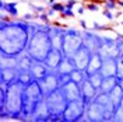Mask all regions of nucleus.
Here are the masks:
<instances>
[{"label": "nucleus", "instance_id": "nucleus-1", "mask_svg": "<svg viewBox=\"0 0 123 122\" xmlns=\"http://www.w3.org/2000/svg\"><path fill=\"white\" fill-rule=\"evenodd\" d=\"M31 23L23 18H13L1 11L0 17V55L18 58L27 51L31 37Z\"/></svg>", "mask_w": 123, "mask_h": 122}, {"label": "nucleus", "instance_id": "nucleus-2", "mask_svg": "<svg viewBox=\"0 0 123 122\" xmlns=\"http://www.w3.org/2000/svg\"><path fill=\"white\" fill-rule=\"evenodd\" d=\"M24 90L25 84L20 80L10 84L6 94V100L0 102V119L24 121Z\"/></svg>", "mask_w": 123, "mask_h": 122}, {"label": "nucleus", "instance_id": "nucleus-3", "mask_svg": "<svg viewBox=\"0 0 123 122\" xmlns=\"http://www.w3.org/2000/svg\"><path fill=\"white\" fill-rule=\"evenodd\" d=\"M31 37L30 42L27 46V52L38 62H45L46 56L52 51V39L48 31L37 30L35 27L31 25L30 28Z\"/></svg>", "mask_w": 123, "mask_h": 122}, {"label": "nucleus", "instance_id": "nucleus-4", "mask_svg": "<svg viewBox=\"0 0 123 122\" xmlns=\"http://www.w3.org/2000/svg\"><path fill=\"white\" fill-rule=\"evenodd\" d=\"M45 98L42 88L39 86L38 80H34L30 84H25L24 90V121H31L32 114L35 111L37 105L39 104L41 100Z\"/></svg>", "mask_w": 123, "mask_h": 122}, {"label": "nucleus", "instance_id": "nucleus-5", "mask_svg": "<svg viewBox=\"0 0 123 122\" xmlns=\"http://www.w3.org/2000/svg\"><path fill=\"white\" fill-rule=\"evenodd\" d=\"M83 45H84V41H83L81 31L67 27L64 30V39H63V48H62L63 55L71 58Z\"/></svg>", "mask_w": 123, "mask_h": 122}, {"label": "nucleus", "instance_id": "nucleus-6", "mask_svg": "<svg viewBox=\"0 0 123 122\" xmlns=\"http://www.w3.org/2000/svg\"><path fill=\"white\" fill-rule=\"evenodd\" d=\"M85 109H87V104L83 98L69 101L66 111L62 116V122H80L81 118L85 115Z\"/></svg>", "mask_w": 123, "mask_h": 122}, {"label": "nucleus", "instance_id": "nucleus-7", "mask_svg": "<svg viewBox=\"0 0 123 122\" xmlns=\"http://www.w3.org/2000/svg\"><path fill=\"white\" fill-rule=\"evenodd\" d=\"M45 98H46V102H48L49 112H50L52 115L63 116L69 101H67V98L64 97V94H63V91H62V88H57L56 91L48 94Z\"/></svg>", "mask_w": 123, "mask_h": 122}, {"label": "nucleus", "instance_id": "nucleus-8", "mask_svg": "<svg viewBox=\"0 0 123 122\" xmlns=\"http://www.w3.org/2000/svg\"><path fill=\"white\" fill-rule=\"evenodd\" d=\"M81 35H83V41H84V45L94 52H98L99 48L104 44V37H101L97 31H88V30H83L81 31Z\"/></svg>", "mask_w": 123, "mask_h": 122}, {"label": "nucleus", "instance_id": "nucleus-9", "mask_svg": "<svg viewBox=\"0 0 123 122\" xmlns=\"http://www.w3.org/2000/svg\"><path fill=\"white\" fill-rule=\"evenodd\" d=\"M38 81H39V86H41L42 93H43L45 97L48 94L56 91L57 88H60V81H59L57 72H49L42 80H38Z\"/></svg>", "mask_w": 123, "mask_h": 122}, {"label": "nucleus", "instance_id": "nucleus-10", "mask_svg": "<svg viewBox=\"0 0 123 122\" xmlns=\"http://www.w3.org/2000/svg\"><path fill=\"white\" fill-rule=\"evenodd\" d=\"M91 55L92 52L87 48L85 45H83L76 54L71 56V61L74 63L76 69H80V70H87L88 68V63H90V59H91Z\"/></svg>", "mask_w": 123, "mask_h": 122}, {"label": "nucleus", "instance_id": "nucleus-11", "mask_svg": "<svg viewBox=\"0 0 123 122\" xmlns=\"http://www.w3.org/2000/svg\"><path fill=\"white\" fill-rule=\"evenodd\" d=\"M85 115L88 118V122H104L105 121V107L97 101H92L87 105Z\"/></svg>", "mask_w": 123, "mask_h": 122}, {"label": "nucleus", "instance_id": "nucleus-12", "mask_svg": "<svg viewBox=\"0 0 123 122\" xmlns=\"http://www.w3.org/2000/svg\"><path fill=\"white\" fill-rule=\"evenodd\" d=\"M98 54L105 59V58H119V49H117V45H116V38H108V37H104V44L99 48Z\"/></svg>", "mask_w": 123, "mask_h": 122}, {"label": "nucleus", "instance_id": "nucleus-13", "mask_svg": "<svg viewBox=\"0 0 123 122\" xmlns=\"http://www.w3.org/2000/svg\"><path fill=\"white\" fill-rule=\"evenodd\" d=\"M80 87H81V98L84 100V102L87 105L97 98V94H98L99 90H97L92 86V83L88 80V77H85L84 80L80 83Z\"/></svg>", "mask_w": 123, "mask_h": 122}, {"label": "nucleus", "instance_id": "nucleus-14", "mask_svg": "<svg viewBox=\"0 0 123 122\" xmlns=\"http://www.w3.org/2000/svg\"><path fill=\"white\" fill-rule=\"evenodd\" d=\"M64 97L67 98V101H74V100H80L81 98V87L80 84L70 80L69 83H66L63 87H60Z\"/></svg>", "mask_w": 123, "mask_h": 122}, {"label": "nucleus", "instance_id": "nucleus-15", "mask_svg": "<svg viewBox=\"0 0 123 122\" xmlns=\"http://www.w3.org/2000/svg\"><path fill=\"white\" fill-rule=\"evenodd\" d=\"M49 108H48V102H46V98L41 100L39 104L37 105L34 114H32V119L31 121H35V122H48L49 119Z\"/></svg>", "mask_w": 123, "mask_h": 122}, {"label": "nucleus", "instance_id": "nucleus-16", "mask_svg": "<svg viewBox=\"0 0 123 122\" xmlns=\"http://www.w3.org/2000/svg\"><path fill=\"white\" fill-rule=\"evenodd\" d=\"M64 30L66 27H53L50 25L49 28V35L52 39V46L55 49H60L63 48V39H64Z\"/></svg>", "mask_w": 123, "mask_h": 122}, {"label": "nucleus", "instance_id": "nucleus-17", "mask_svg": "<svg viewBox=\"0 0 123 122\" xmlns=\"http://www.w3.org/2000/svg\"><path fill=\"white\" fill-rule=\"evenodd\" d=\"M63 58H64V55H63V52L60 49L52 48V51L49 52V55L46 56V59H45V65L52 72H56L57 68H59V65H60V62L63 61Z\"/></svg>", "mask_w": 123, "mask_h": 122}, {"label": "nucleus", "instance_id": "nucleus-18", "mask_svg": "<svg viewBox=\"0 0 123 122\" xmlns=\"http://www.w3.org/2000/svg\"><path fill=\"white\" fill-rule=\"evenodd\" d=\"M102 62H104V58H102L98 52H94V54L91 55L88 68H87V70H85L87 77L90 76V75H94V73H99L101 68H102Z\"/></svg>", "mask_w": 123, "mask_h": 122}, {"label": "nucleus", "instance_id": "nucleus-19", "mask_svg": "<svg viewBox=\"0 0 123 122\" xmlns=\"http://www.w3.org/2000/svg\"><path fill=\"white\" fill-rule=\"evenodd\" d=\"M99 73L104 77L116 76V73H117L116 59H113V58H105V59H104V62H102V68H101Z\"/></svg>", "mask_w": 123, "mask_h": 122}, {"label": "nucleus", "instance_id": "nucleus-20", "mask_svg": "<svg viewBox=\"0 0 123 122\" xmlns=\"http://www.w3.org/2000/svg\"><path fill=\"white\" fill-rule=\"evenodd\" d=\"M20 70L18 68H6L0 69V81H4L7 84H13L14 81L18 80Z\"/></svg>", "mask_w": 123, "mask_h": 122}, {"label": "nucleus", "instance_id": "nucleus-21", "mask_svg": "<svg viewBox=\"0 0 123 122\" xmlns=\"http://www.w3.org/2000/svg\"><path fill=\"white\" fill-rule=\"evenodd\" d=\"M49 72H52V70L45 65V62L35 61L32 63V66H31V73H32V76H34L35 80H42Z\"/></svg>", "mask_w": 123, "mask_h": 122}, {"label": "nucleus", "instance_id": "nucleus-22", "mask_svg": "<svg viewBox=\"0 0 123 122\" xmlns=\"http://www.w3.org/2000/svg\"><path fill=\"white\" fill-rule=\"evenodd\" d=\"M17 61H18L17 62V68H18L20 72H23V70H31V66H32V63L35 62V59L25 51L24 54H21L17 58Z\"/></svg>", "mask_w": 123, "mask_h": 122}, {"label": "nucleus", "instance_id": "nucleus-23", "mask_svg": "<svg viewBox=\"0 0 123 122\" xmlns=\"http://www.w3.org/2000/svg\"><path fill=\"white\" fill-rule=\"evenodd\" d=\"M0 10L6 11L7 15L13 17V18H17L18 14H20L18 13V3L17 1H8V3H6L4 0H1L0 1Z\"/></svg>", "mask_w": 123, "mask_h": 122}, {"label": "nucleus", "instance_id": "nucleus-24", "mask_svg": "<svg viewBox=\"0 0 123 122\" xmlns=\"http://www.w3.org/2000/svg\"><path fill=\"white\" fill-rule=\"evenodd\" d=\"M74 69H76V66H74V63H73V61H71V58L64 56L56 72H57V75H70Z\"/></svg>", "mask_w": 123, "mask_h": 122}, {"label": "nucleus", "instance_id": "nucleus-25", "mask_svg": "<svg viewBox=\"0 0 123 122\" xmlns=\"http://www.w3.org/2000/svg\"><path fill=\"white\" fill-rule=\"evenodd\" d=\"M116 86H117V77H116V76L104 77V81H102V86H101V91L111 93Z\"/></svg>", "mask_w": 123, "mask_h": 122}, {"label": "nucleus", "instance_id": "nucleus-26", "mask_svg": "<svg viewBox=\"0 0 123 122\" xmlns=\"http://www.w3.org/2000/svg\"><path fill=\"white\" fill-rule=\"evenodd\" d=\"M109 97H111V101L113 102V105L115 107H119L120 102H122V98H123V88L117 84L115 88L109 93Z\"/></svg>", "mask_w": 123, "mask_h": 122}, {"label": "nucleus", "instance_id": "nucleus-27", "mask_svg": "<svg viewBox=\"0 0 123 122\" xmlns=\"http://www.w3.org/2000/svg\"><path fill=\"white\" fill-rule=\"evenodd\" d=\"M17 58L13 56H4L0 55V69H6V68H17Z\"/></svg>", "mask_w": 123, "mask_h": 122}, {"label": "nucleus", "instance_id": "nucleus-28", "mask_svg": "<svg viewBox=\"0 0 123 122\" xmlns=\"http://www.w3.org/2000/svg\"><path fill=\"white\" fill-rule=\"evenodd\" d=\"M94 101H97V102H99L101 105H104V107H106L109 104H113L112 101H111V97H109V93H104V91H98L97 94V98L94 100Z\"/></svg>", "mask_w": 123, "mask_h": 122}, {"label": "nucleus", "instance_id": "nucleus-29", "mask_svg": "<svg viewBox=\"0 0 123 122\" xmlns=\"http://www.w3.org/2000/svg\"><path fill=\"white\" fill-rule=\"evenodd\" d=\"M88 80L92 83V86L97 88V90H101V86H102V81H104V76L101 73H94V75H90L88 76Z\"/></svg>", "mask_w": 123, "mask_h": 122}, {"label": "nucleus", "instance_id": "nucleus-30", "mask_svg": "<svg viewBox=\"0 0 123 122\" xmlns=\"http://www.w3.org/2000/svg\"><path fill=\"white\" fill-rule=\"evenodd\" d=\"M85 77H87V75H85L84 70H80V69H74L71 73H70V79L73 80V81H76V83H81L83 80H84Z\"/></svg>", "mask_w": 123, "mask_h": 122}, {"label": "nucleus", "instance_id": "nucleus-31", "mask_svg": "<svg viewBox=\"0 0 123 122\" xmlns=\"http://www.w3.org/2000/svg\"><path fill=\"white\" fill-rule=\"evenodd\" d=\"M18 80H20L23 84H30L31 81H34L35 79H34V76H32L31 70H23V72H20Z\"/></svg>", "mask_w": 123, "mask_h": 122}, {"label": "nucleus", "instance_id": "nucleus-32", "mask_svg": "<svg viewBox=\"0 0 123 122\" xmlns=\"http://www.w3.org/2000/svg\"><path fill=\"white\" fill-rule=\"evenodd\" d=\"M113 122H123V105L116 107L113 114Z\"/></svg>", "mask_w": 123, "mask_h": 122}, {"label": "nucleus", "instance_id": "nucleus-33", "mask_svg": "<svg viewBox=\"0 0 123 122\" xmlns=\"http://www.w3.org/2000/svg\"><path fill=\"white\" fill-rule=\"evenodd\" d=\"M116 65H117V73H116V77H117V79H123V56L116 58Z\"/></svg>", "mask_w": 123, "mask_h": 122}, {"label": "nucleus", "instance_id": "nucleus-34", "mask_svg": "<svg viewBox=\"0 0 123 122\" xmlns=\"http://www.w3.org/2000/svg\"><path fill=\"white\" fill-rule=\"evenodd\" d=\"M30 7H31V10H32V13H35V14H41V13H45V11H46V7H48V6H38V4H31Z\"/></svg>", "mask_w": 123, "mask_h": 122}, {"label": "nucleus", "instance_id": "nucleus-35", "mask_svg": "<svg viewBox=\"0 0 123 122\" xmlns=\"http://www.w3.org/2000/svg\"><path fill=\"white\" fill-rule=\"evenodd\" d=\"M104 6L108 10H115L117 7V0H105L104 1Z\"/></svg>", "mask_w": 123, "mask_h": 122}, {"label": "nucleus", "instance_id": "nucleus-36", "mask_svg": "<svg viewBox=\"0 0 123 122\" xmlns=\"http://www.w3.org/2000/svg\"><path fill=\"white\" fill-rule=\"evenodd\" d=\"M92 30L94 31H108L109 30V27L108 25H104V24H99V23H97V21H94L92 23Z\"/></svg>", "mask_w": 123, "mask_h": 122}, {"label": "nucleus", "instance_id": "nucleus-37", "mask_svg": "<svg viewBox=\"0 0 123 122\" xmlns=\"http://www.w3.org/2000/svg\"><path fill=\"white\" fill-rule=\"evenodd\" d=\"M60 15H62V18H73V17H74V11H73V8H67L66 7L60 13Z\"/></svg>", "mask_w": 123, "mask_h": 122}, {"label": "nucleus", "instance_id": "nucleus-38", "mask_svg": "<svg viewBox=\"0 0 123 122\" xmlns=\"http://www.w3.org/2000/svg\"><path fill=\"white\" fill-rule=\"evenodd\" d=\"M102 14L105 15V18L109 20V21H113V20H115V17H116V15L113 14V11H112V10H108V8H105V10L102 11Z\"/></svg>", "mask_w": 123, "mask_h": 122}, {"label": "nucleus", "instance_id": "nucleus-39", "mask_svg": "<svg viewBox=\"0 0 123 122\" xmlns=\"http://www.w3.org/2000/svg\"><path fill=\"white\" fill-rule=\"evenodd\" d=\"M70 80V75H59V81H60V87H63L66 83H69Z\"/></svg>", "mask_w": 123, "mask_h": 122}, {"label": "nucleus", "instance_id": "nucleus-40", "mask_svg": "<svg viewBox=\"0 0 123 122\" xmlns=\"http://www.w3.org/2000/svg\"><path fill=\"white\" fill-rule=\"evenodd\" d=\"M50 7L53 8L55 11H57V13H62V11L66 8V4H63V3H57V1H56V3H55V4H52Z\"/></svg>", "mask_w": 123, "mask_h": 122}, {"label": "nucleus", "instance_id": "nucleus-41", "mask_svg": "<svg viewBox=\"0 0 123 122\" xmlns=\"http://www.w3.org/2000/svg\"><path fill=\"white\" fill-rule=\"evenodd\" d=\"M38 20L39 21H42V23L45 24H50V21H49V14L48 13H41V14H38Z\"/></svg>", "mask_w": 123, "mask_h": 122}, {"label": "nucleus", "instance_id": "nucleus-42", "mask_svg": "<svg viewBox=\"0 0 123 122\" xmlns=\"http://www.w3.org/2000/svg\"><path fill=\"white\" fill-rule=\"evenodd\" d=\"M21 18L25 20V21H30V23H31V21H34L35 18H38V14H35V13H32V14H31V13H28V14H24Z\"/></svg>", "mask_w": 123, "mask_h": 122}, {"label": "nucleus", "instance_id": "nucleus-43", "mask_svg": "<svg viewBox=\"0 0 123 122\" xmlns=\"http://www.w3.org/2000/svg\"><path fill=\"white\" fill-rule=\"evenodd\" d=\"M85 7H87V10H90V11H98V10H99V7H98L95 3H88Z\"/></svg>", "mask_w": 123, "mask_h": 122}, {"label": "nucleus", "instance_id": "nucleus-44", "mask_svg": "<svg viewBox=\"0 0 123 122\" xmlns=\"http://www.w3.org/2000/svg\"><path fill=\"white\" fill-rule=\"evenodd\" d=\"M64 4H66V7L67 8H73L74 6H77V0H67Z\"/></svg>", "mask_w": 123, "mask_h": 122}, {"label": "nucleus", "instance_id": "nucleus-45", "mask_svg": "<svg viewBox=\"0 0 123 122\" xmlns=\"http://www.w3.org/2000/svg\"><path fill=\"white\" fill-rule=\"evenodd\" d=\"M85 10H87V7H85V6H80V7L77 8V13H78V14L81 15V14H84V11Z\"/></svg>", "mask_w": 123, "mask_h": 122}, {"label": "nucleus", "instance_id": "nucleus-46", "mask_svg": "<svg viewBox=\"0 0 123 122\" xmlns=\"http://www.w3.org/2000/svg\"><path fill=\"white\" fill-rule=\"evenodd\" d=\"M78 23H80V25H81V28H83V30H88V25H87V23H85L84 20H80Z\"/></svg>", "mask_w": 123, "mask_h": 122}, {"label": "nucleus", "instance_id": "nucleus-47", "mask_svg": "<svg viewBox=\"0 0 123 122\" xmlns=\"http://www.w3.org/2000/svg\"><path fill=\"white\" fill-rule=\"evenodd\" d=\"M55 13H56V11H55L53 8H52V7H49V10H48V14H49V17H52V15L55 14Z\"/></svg>", "mask_w": 123, "mask_h": 122}, {"label": "nucleus", "instance_id": "nucleus-48", "mask_svg": "<svg viewBox=\"0 0 123 122\" xmlns=\"http://www.w3.org/2000/svg\"><path fill=\"white\" fill-rule=\"evenodd\" d=\"M56 3V0H48V7H50L52 4H55Z\"/></svg>", "mask_w": 123, "mask_h": 122}, {"label": "nucleus", "instance_id": "nucleus-49", "mask_svg": "<svg viewBox=\"0 0 123 122\" xmlns=\"http://www.w3.org/2000/svg\"><path fill=\"white\" fill-rule=\"evenodd\" d=\"M117 84H119V86L123 88V79H117Z\"/></svg>", "mask_w": 123, "mask_h": 122}, {"label": "nucleus", "instance_id": "nucleus-50", "mask_svg": "<svg viewBox=\"0 0 123 122\" xmlns=\"http://www.w3.org/2000/svg\"><path fill=\"white\" fill-rule=\"evenodd\" d=\"M117 7H123V0H117Z\"/></svg>", "mask_w": 123, "mask_h": 122}, {"label": "nucleus", "instance_id": "nucleus-51", "mask_svg": "<svg viewBox=\"0 0 123 122\" xmlns=\"http://www.w3.org/2000/svg\"><path fill=\"white\" fill-rule=\"evenodd\" d=\"M120 25H122V27H123V20H122V21H120Z\"/></svg>", "mask_w": 123, "mask_h": 122}, {"label": "nucleus", "instance_id": "nucleus-52", "mask_svg": "<svg viewBox=\"0 0 123 122\" xmlns=\"http://www.w3.org/2000/svg\"><path fill=\"white\" fill-rule=\"evenodd\" d=\"M120 105H123V98H122V102H120Z\"/></svg>", "mask_w": 123, "mask_h": 122}]
</instances>
